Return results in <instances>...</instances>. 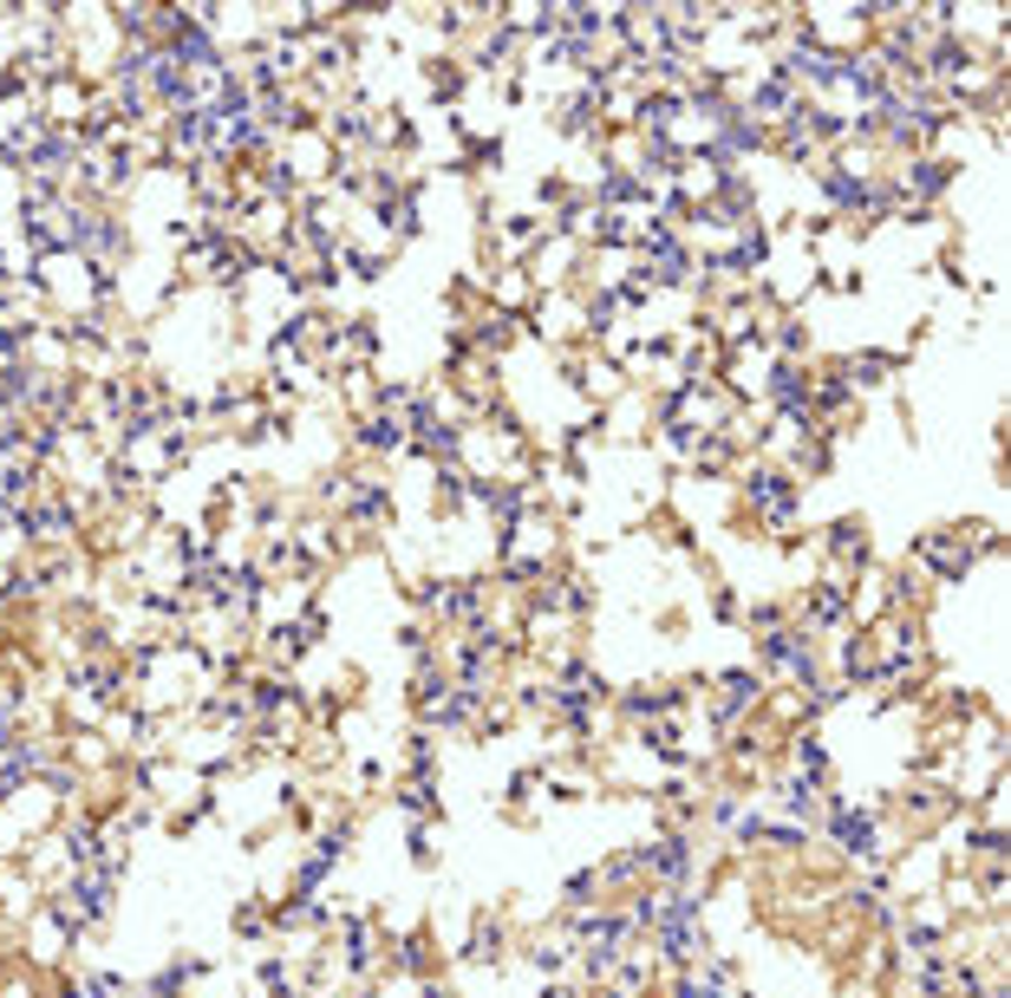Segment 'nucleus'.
<instances>
[{
  "label": "nucleus",
  "instance_id": "1",
  "mask_svg": "<svg viewBox=\"0 0 1011 998\" xmlns=\"http://www.w3.org/2000/svg\"><path fill=\"white\" fill-rule=\"evenodd\" d=\"M757 699H764V672H724L719 692H712V712H719V724L731 731V724L751 712Z\"/></svg>",
  "mask_w": 1011,
  "mask_h": 998
},
{
  "label": "nucleus",
  "instance_id": "2",
  "mask_svg": "<svg viewBox=\"0 0 1011 998\" xmlns=\"http://www.w3.org/2000/svg\"><path fill=\"white\" fill-rule=\"evenodd\" d=\"M836 849L842 856H868L874 849V809H849V803H836Z\"/></svg>",
  "mask_w": 1011,
  "mask_h": 998
},
{
  "label": "nucleus",
  "instance_id": "3",
  "mask_svg": "<svg viewBox=\"0 0 1011 998\" xmlns=\"http://www.w3.org/2000/svg\"><path fill=\"white\" fill-rule=\"evenodd\" d=\"M829 555L849 562V569H868V529L862 522H836L829 529Z\"/></svg>",
  "mask_w": 1011,
  "mask_h": 998
},
{
  "label": "nucleus",
  "instance_id": "4",
  "mask_svg": "<svg viewBox=\"0 0 1011 998\" xmlns=\"http://www.w3.org/2000/svg\"><path fill=\"white\" fill-rule=\"evenodd\" d=\"M464 959H477V966H490V959H503V921H497V914L470 927V946H464Z\"/></svg>",
  "mask_w": 1011,
  "mask_h": 998
},
{
  "label": "nucleus",
  "instance_id": "5",
  "mask_svg": "<svg viewBox=\"0 0 1011 998\" xmlns=\"http://www.w3.org/2000/svg\"><path fill=\"white\" fill-rule=\"evenodd\" d=\"M398 809H405V816H418V822H425V816H437L432 777H405V789H398Z\"/></svg>",
  "mask_w": 1011,
  "mask_h": 998
},
{
  "label": "nucleus",
  "instance_id": "6",
  "mask_svg": "<svg viewBox=\"0 0 1011 998\" xmlns=\"http://www.w3.org/2000/svg\"><path fill=\"white\" fill-rule=\"evenodd\" d=\"M360 437H365V444H379V450H392V444H398V425H392V418H372Z\"/></svg>",
  "mask_w": 1011,
  "mask_h": 998
},
{
  "label": "nucleus",
  "instance_id": "7",
  "mask_svg": "<svg viewBox=\"0 0 1011 998\" xmlns=\"http://www.w3.org/2000/svg\"><path fill=\"white\" fill-rule=\"evenodd\" d=\"M425 998H457V992H450L444 979H425Z\"/></svg>",
  "mask_w": 1011,
  "mask_h": 998
}]
</instances>
